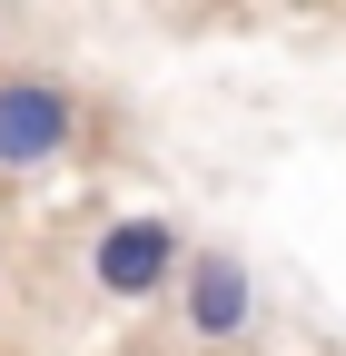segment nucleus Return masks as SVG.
<instances>
[{"instance_id": "nucleus-3", "label": "nucleus", "mask_w": 346, "mask_h": 356, "mask_svg": "<svg viewBox=\"0 0 346 356\" xmlns=\"http://www.w3.org/2000/svg\"><path fill=\"white\" fill-rule=\"evenodd\" d=\"M179 317L198 346H228L257 327V277H247V257L228 248H188V277H179Z\"/></svg>"}, {"instance_id": "nucleus-1", "label": "nucleus", "mask_w": 346, "mask_h": 356, "mask_svg": "<svg viewBox=\"0 0 346 356\" xmlns=\"http://www.w3.org/2000/svg\"><path fill=\"white\" fill-rule=\"evenodd\" d=\"M90 277H99V297H168L188 277V238H179V218H109L99 228V248H90Z\"/></svg>"}, {"instance_id": "nucleus-2", "label": "nucleus", "mask_w": 346, "mask_h": 356, "mask_svg": "<svg viewBox=\"0 0 346 356\" xmlns=\"http://www.w3.org/2000/svg\"><path fill=\"white\" fill-rule=\"evenodd\" d=\"M79 139V99L50 70H10L0 79V168H50Z\"/></svg>"}]
</instances>
